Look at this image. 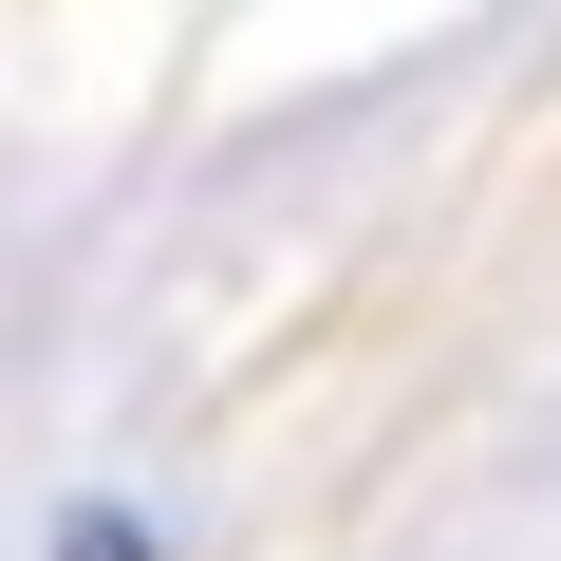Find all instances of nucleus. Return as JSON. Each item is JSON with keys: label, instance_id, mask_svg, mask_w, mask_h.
I'll return each instance as SVG.
<instances>
[{"label": "nucleus", "instance_id": "nucleus-1", "mask_svg": "<svg viewBox=\"0 0 561 561\" xmlns=\"http://www.w3.org/2000/svg\"><path fill=\"white\" fill-rule=\"evenodd\" d=\"M57 561H150V524H131V505H76V524H57Z\"/></svg>", "mask_w": 561, "mask_h": 561}]
</instances>
